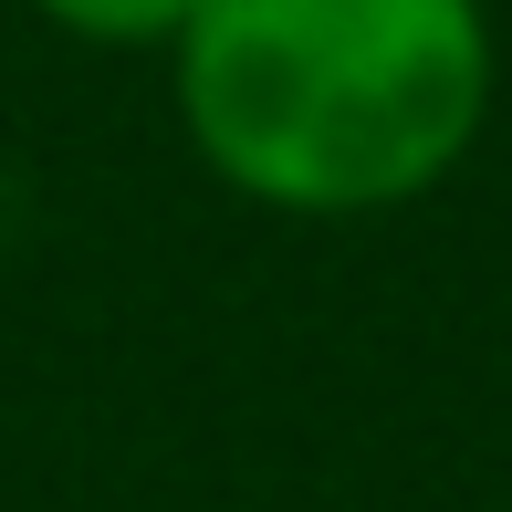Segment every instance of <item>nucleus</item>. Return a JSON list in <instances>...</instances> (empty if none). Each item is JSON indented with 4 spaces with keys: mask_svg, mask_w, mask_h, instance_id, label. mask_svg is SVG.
<instances>
[{
    "mask_svg": "<svg viewBox=\"0 0 512 512\" xmlns=\"http://www.w3.org/2000/svg\"><path fill=\"white\" fill-rule=\"evenodd\" d=\"M502 95L492 0H199L178 136L272 220H387L471 168Z\"/></svg>",
    "mask_w": 512,
    "mask_h": 512,
    "instance_id": "nucleus-1",
    "label": "nucleus"
},
{
    "mask_svg": "<svg viewBox=\"0 0 512 512\" xmlns=\"http://www.w3.org/2000/svg\"><path fill=\"white\" fill-rule=\"evenodd\" d=\"M32 21H53L63 42H95V53H168L199 21V0H21Z\"/></svg>",
    "mask_w": 512,
    "mask_h": 512,
    "instance_id": "nucleus-2",
    "label": "nucleus"
}]
</instances>
